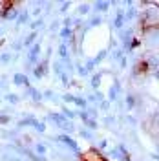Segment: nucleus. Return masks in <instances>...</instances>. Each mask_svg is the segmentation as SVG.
<instances>
[{"mask_svg":"<svg viewBox=\"0 0 159 161\" xmlns=\"http://www.w3.org/2000/svg\"><path fill=\"white\" fill-rule=\"evenodd\" d=\"M97 9L106 11V9H108V2H97Z\"/></svg>","mask_w":159,"mask_h":161,"instance_id":"f257e3e1","label":"nucleus"},{"mask_svg":"<svg viewBox=\"0 0 159 161\" xmlns=\"http://www.w3.org/2000/svg\"><path fill=\"white\" fill-rule=\"evenodd\" d=\"M123 26V17H117L115 19V28H121Z\"/></svg>","mask_w":159,"mask_h":161,"instance_id":"f03ea898","label":"nucleus"},{"mask_svg":"<svg viewBox=\"0 0 159 161\" xmlns=\"http://www.w3.org/2000/svg\"><path fill=\"white\" fill-rule=\"evenodd\" d=\"M37 152H39V154H46V148H44L42 145H39V147H37Z\"/></svg>","mask_w":159,"mask_h":161,"instance_id":"7ed1b4c3","label":"nucleus"}]
</instances>
